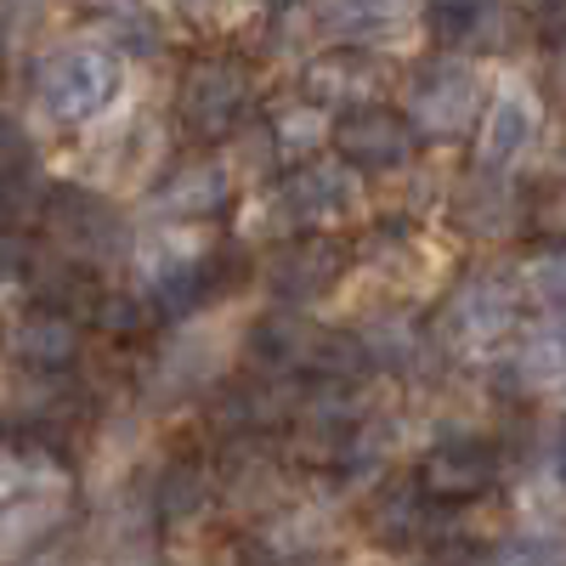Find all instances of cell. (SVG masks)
<instances>
[{
	"label": "cell",
	"instance_id": "cell-1",
	"mask_svg": "<svg viewBox=\"0 0 566 566\" xmlns=\"http://www.w3.org/2000/svg\"><path fill=\"white\" fill-rule=\"evenodd\" d=\"M255 108V74L239 57H199L176 85V125L187 142H232Z\"/></svg>",
	"mask_w": 566,
	"mask_h": 566
},
{
	"label": "cell",
	"instance_id": "cell-2",
	"mask_svg": "<svg viewBox=\"0 0 566 566\" xmlns=\"http://www.w3.org/2000/svg\"><path fill=\"white\" fill-rule=\"evenodd\" d=\"M488 97H482V74L464 57H437L408 80V119L419 142H459L482 125Z\"/></svg>",
	"mask_w": 566,
	"mask_h": 566
},
{
	"label": "cell",
	"instance_id": "cell-3",
	"mask_svg": "<svg viewBox=\"0 0 566 566\" xmlns=\"http://www.w3.org/2000/svg\"><path fill=\"white\" fill-rule=\"evenodd\" d=\"M119 57L97 52V45H69V52H52L40 63V103L57 125H91L103 119L119 97Z\"/></svg>",
	"mask_w": 566,
	"mask_h": 566
},
{
	"label": "cell",
	"instance_id": "cell-4",
	"mask_svg": "<svg viewBox=\"0 0 566 566\" xmlns=\"http://www.w3.org/2000/svg\"><path fill=\"white\" fill-rule=\"evenodd\" d=\"M45 232L57 239V250L80 266H103L114 255H125V221L108 210L103 193H85V187H52L40 205Z\"/></svg>",
	"mask_w": 566,
	"mask_h": 566
},
{
	"label": "cell",
	"instance_id": "cell-5",
	"mask_svg": "<svg viewBox=\"0 0 566 566\" xmlns=\"http://www.w3.org/2000/svg\"><path fill=\"white\" fill-rule=\"evenodd\" d=\"M413 476H419L424 493H431L437 510H459V504H476V499H488L499 488L504 459L482 437H448V442H437L431 453L419 459Z\"/></svg>",
	"mask_w": 566,
	"mask_h": 566
},
{
	"label": "cell",
	"instance_id": "cell-6",
	"mask_svg": "<svg viewBox=\"0 0 566 566\" xmlns=\"http://www.w3.org/2000/svg\"><path fill=\"white\" fill-rule=\"evenodd\" d=\"M335 154L363 176H391L419 154V130L408 114L380 108V103L346 108V114H335Z\"/></svg>",
	"mask_w": 566,
	"mask_h": 566
},
{
	"label": "cell",
	"instance_id": "cell-7",
	"mask_svg": "<svg viewBox=\"0 0 566 566\" xmlns=\"http://www.w3.org/2000/svg\"><path fill=\"white\" fill-rule=\"evenodd\" d=\"M352 266V250L335 232H301L283 239L266 261V290L277 295V306H312L340 283V272Z\"/></svg>",
	"mask_w": 566,
	"mask_h": 566
},
{
	"label": "cell",
	"instance_id": "cell-8",
	"mask_svg": "<svg viewBox=\"0 0 566 566\" xmlns=\"http://www.w3.org/2000/svg\"><path fill=\"white\" fill-rule=\"evenodd\" d=\"M277 199L301 232H335L357 210V170L346 159H306L283 176Z\"/></svg>",
	"mask_w": 566,
	"mask_h": 566
},
{
	"label": "cell",
	"instance_id": "cell-9",
	"mask_svg": "<svg viewBox=\"0 0 566 566\" xmlns=\"http://www.w3.org/2000/svg\"><path fill=\"white\" fill-rule=\"evenodd\" d=\"M527 216H533V199L515 181H504V170H488V165L476 176H464L453 187V199H448L453 232L459 239H482V244L515 239V232L527 227Z\"/></svg>",
	"mask_w": 566,
	"mask_h": 566
},
{
	"label": "cell",
	"instance_id": "cell-10",
	"mask_svg": "<svg viewBox=\"0 0 566 566\" xmlns=\"http://www.w3.org/2000/svg\"><path fill=\"white\" fill-rule=\"evenodd\" d=\"M0 352L29 374H69L85 352V328H80L74 312L34 301L29 312H18L7 328H0Z\"/></svg>",
	"mask_w": 566,
	"mask_h": 566
},
{
	"label": "cell",
	"instance_id": "cell-11",
	"mask_svg": "<svg viewBox=\"0 0 566 566\" xmlns=\"http://www.w3.org/2000/svg\"><path fill=\"white\" fill-rule=\"evenodd\" d=\"M515 317H522L515 283H504L499 272H470L442 306V335L453 346H493L515 328Z\"/></svg>",
	"mask_w": 566,
	"mask_h": 566
},
{
	"label": "cell",
	"instance_id": "cell-12",
	"mask_svg": "<svg viewBox=\"0 0 566 566\" xmlns=\"http://www.w3.org/2000/svg\"><path fill=\"white\" fill-rule=\"evenodd\" d=\"M328 346V328H317L312 317H301V306H277L266 312L255 328H250V368L261 374H283V380H312L317 374V357Z\"/></svg>",
	"mask_w": 566,
	"mask_h": 566
},
{
	"label": "cell",
	"instance_id": "cell-13",
	"mask_svg": "<svg viewBox=\"0 0 566 566\" xmlns=\"http://www.w3.org/2000/svg\"><path fill=\"white\" fill-rule=\"evenodd\" d=\"M538 142V103L527 85H499L488 97V114L476 125V165L510 170Z\"/></svg>",
	"mask_w": 566,
	"mask_h": 566
},
{
	"label": "cell",
	"instance_id": "cell-14",
	"mask_svg": "<svg viewBox=\"0 0 566 566\" xmlns=\"http://www.w3.org/2000/svg\"><path fill=\"white\" fill-rule=\"evenodd\" d=\"M18 374L23 380L12 386L0 413L34 442H63V431L80 419V397L69 391V374H29V368H18Z\"/></svg>",
	"mask_w": 566,
	"mask_h": 566
},
{
	"label": "cell",
	"instance_id": "cell-15",
	"mask_svg": "<svg viewBox=\"0 0 566 566\" xmlns=\"http://www.w3.org/2000/svg\"><path fill=\"white\" fill-rule=\"evenodd\" d=\"M380 85H386L380 63L363 57V52H323V57L306 69V80H301L306 97L323 103V108H335V114L380 103Z\"/></svg>",
	"mask_w": 566,
	"mask_h": 566
},
{
	"label": "cell",
	"instance_id": "cell-16",
	"mask_svg": "<svg viewBox=\"0 0 566 566\" xmlns=\"http://www.w3.org/2000/svg\"><path fill=\"white\" fill-rule=\"evenodd\" d=\"M232 181L239 176H232L221 159H193V165H181L176 176H165L159 210H170L181 221H216V216H227L232 205H239V187Z\"/></svg>",
	"mask_w": 566,
	"mask_h": 566
},
{
	"label": "cell",
	"instance_id": "cell-17",
	"mask_svg": "<svg viewBox=\"0 0 566 566\" xmlns=\"http://www.w3.org/2000/svg\"><path fill=\"white\" fill-rule=\"evenodd\" d=\"M431 493L419 488V476H408V482H391V488H380L374 493V504H368V538L380 544V549H419L424 544V527H431Z\"/></svg>",
	"mask_w": 566,
	"mask_h": 566
},
{
	"label": "cell",
	"instance_id": "cell-18",
	"mask_svg": "<svg viewBox=\"0 0 566 566\" xmlns=\"http://www.w3.org/2000/svg\"><path fill=\"white\" fill-rule=\"evenodd\" d=\"M63 493H40V488H23L7 510H0V566H12V560H29L34 549H45L57 538L63 527Z\"/></svg>",
	"mask_w": 566,
	"mask_h": 566
},
{
	"label": "cell",
	"instance_id": "cell-19",
	"mask_svg": "<svg viewBox=\"0 0 566 566\" xmlns=\"http://www.w3.org/2000/svg\"><path fill=\"white\" fill-rule=\"evenodd\" d=\"M504 0H424V29L453 52H488L504 45Z\"/></svg>",
	"mask_w": 566,
	"mask_h": 566
},
{
	"label": "cell",
	"instance_id": "cell-20",
	"mask_svg": "<svg viewBox=\"0 0 566 566\" xmlns=\"http://www.w3.org/2000/svg\"><path fill=\"white\" fill-rule=\"evenodd\" d=\"M216 504V476L199 464V459H170L154 482V515L165 527H181V522H199V515Z\"/></svg>",
	"mask_w": 566,
	"mask_h": 566
},
{
	"label": "cell",
	"instance_id": "cell-21",
	"mask_svg": "<svg viewBox=\"0 0 566 566\" xmlns=\"http://www.w3.org/2000/svg\"><path fill=\"white\" fill-rule=\"evenodd\" d=\"M391 453H397V424L380 419V413H368L357 431L346 437V448L335 453V464H328V470L340 476V488H368V482L386 476Z\"/></svg>",
	"mask_w": 566,
	"mask_h": 566
},
{
	"label": "cell",
	"instance_id": "cell-22",
	"mask_svg": "<svg viewBox=\"0 0 566 566\" xmlns=\"http://www.w3.org/2000/svg\"><path fill=\"white\" fill-rule=\"evenodd\" d=\"M91 12H97L103 34L114 52H130V57H154L165 34H159V18L148 0H91Z\"/></svg>",
	"mask_w": 566,
	"mask_h": 566
},
{
	"label": "cell",
	"instance_id": "cell-23",
	"mask_svg": "<svg viewBox=\"0 0 566 566\" xmlns=\"http://www.w3.org/2000/svg\"><path fill=\"white\" fill-rule=\"evenodd\" d=\"M357 340H363L374 374H402V368H413V363L424 357V335H419L408 317H397V312L368 317V323L357 328Z\"/></svg>",
	"mask_w": 566,
	"mask_h": 566
},
{
	"label": "cell",
	"instance_id": "cell-24",
	"mask_svg": "<svg viewBox=\"0 0 566 566\" xmlns=\"http://www.w3.org/2000/svg\"><path fill=\"white\" fill-rule=\"evenodd\" d=\"M266 130H272L277 165H306V159H317L323 142H335V119H328L323 103H295L290 114H277Z\"/></svg>",
	"mask_w": 566,
	"mask_h": 566
},
{
	"label": "cell",
	"instance_id": "cell-25",
	"mask_svg": "<svg viewBox=\"0 0 566 566\" xmlns=\"http://www.w3.org/2000/svg\"><path fill=\"white\" fill-rule=\"evenodd\" d=\"M159 306H154V295L148 290H108V295H97V306H91V323H97L103 328V335L108 340H148L154 335V328H159Z\"/></svg>",
	"mask_w": 566,
	"mask_h": 566
},
{
	"label": "cell",
	"instance_id": "cell-26",
	"mask_svg": "<svg viewBox=\"0 0 566 566\" xmlns=\"http://www.w3.org/2000/svg\"><path fill=\"white\" fill-rule=\"evenodd\" d=\"M515 368H522L527 386H566V317L538 323L522 346V357H515Z\"/></svg>",
	"mask_w": 566,
	"mask_h": 566
},
{
	"label": "cell",
	"instance_id": "cell-27",
	"mask_svg": "<svg viewBox=\"0 0 566 566\" xmlns=\"http://www.w3.org/2000/svg\"><path fill=\"white\" fill-rule=\"evenodd\" d=\"M527 295L538 301V306H549V312H566V244H549V250H538L533 261H527Z\"/></svg>",
	"mask_w": 566,
	"mask_h": 566
},
{
	"label": "cell",
	"instance_id": "cell-28",
	"mask_svg": "<svg viewBox=\"0 0 566 566\" xmlns=\"http://www.w3.org/2000/svg\"><path fill=\"white\" fill-rule=\"evenodd\" d=\"M397 12V0H323V23L335 34H374L386 29Z\"/></svg>",
	"mask_w": 566,
	"mask_h": 566
},
{
	"label": "cell",
	"instance_id": "cell-29",
	"mask_svg": "<svg viewBox=\"0 0 566 566\" xmlns=\"http://www.w3.org/2000/svg\"><path fill=\"white\" fill-rule=\"evenodd\" d=\"M488 566H566V549L549 538H510L488 555Z\"/></svg>",
	"mask_w": 566,
	"mask_h": 566
},
{
	"label": "cell",
	"instance_id": "cell-30",
	"mask_svg": "<svg viewBox=\"0 0 566 566\" xmlns=\"http://www.w3.org/2000/svg\"><path fill=\"white\" fill-rule=\"evenodd\" d=\"M527 227L533 232H566V187H538Z\"/></svg>",
	"mask_w": 566,
	"mask_h": 566
},
{
	"label": "cell",
	"instance_id": "cell-31",
	"mask_svg": "<svg viewBox=\"0 0 566 566\" xmlns=\"http://www.w3.org/2000/svg\"><path fill=\"white\" fill-rule=\"evenodd\" d=\"M23 488H29V464H23L18 453L0 448V510H7V504H12Z\"/></svg>",
	"mask_w": 566,
	"mask_h": 566
},
{
	"label": "cell",
	"instance_id": "cell-32",
	"mask_svg": "<svg viewBox=\"0 0 566 566\" xmlns=\"http://www.w3.org/2000/svg\"><path fill=\"white\" fill-rule=\"evenodd\" d=\"M419 566H488V555H482V549H470V544H437Z\"/></svg>",
	"mask_w": 566,
	"mask_h": 566
},
{
	"label": "cell",
	"instance_id": "cell-33",
	"mask_svg": "<svg viewBox=\"0 0 566 566\" xmlns=\"http://www.w3.org/2000/svg\"><path fill=\"white\" fill-rule=\"evenodd\" d=\"M527 7L544 29H566V0H527Z\"/></svg>",
	"mask_w": 566,
	"mask_h": 566
},
{
	"label": "cell",
	"instance_id": "cell-34",
	"mask_svg": "<svg viewBox=\"0 0 566 566\" xmlns=\"http://www.w3.org/2000/svg\"><path fill=\"white\" fill-rule=\"evenodd\" d=\"M170 7H176V12H187V18H199V23H210V18L227 7V0H170Z\"/></svg>",
	"mask_w": 566,
	"mask_h": 566
},
{
	"label": "cell",
	"instance_id": "cell-35",
	"mask_svg": "<svg viewBox=\"0 0 566 566\" xmlns=\"http://www.w3.org/2000/svg\"><path fill=\"white\" fill-rule=\"evenodd\" d=\"M555 476H560V488H566V424H560V437H555Z\"/></svg>",
	"mask_w": 566,
	"mask_h": 566
}]
</instances>
